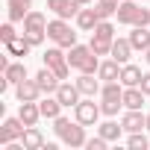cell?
Wrapping results in <instances>:
<instances>
[{
	"label": "cell",
	"instance_id": "obj_1",
	"mask_svg": "<svg viewBox=\"0 0 150 150\" xmlns=\"http://www.w3.org/2000/svg\"><path fill=\"white\" fill-rule=\"evenodd\" d=\"M100 115H103V109L94 103V97H88V100H80L77 106H74V118H77L83 127H94Z\"/></svg>",
	"mask_w": 150,
	"mask_h": 150
},
{
	"label": "cell",
	"instance_id": "obj_2",
	"mask_svg": "<svg viewBox=\"0 0 150 150\" xmlns=\"http://www.w3.org/2000/svg\"><path fill=\"white\" fill-rule=\"evenodd\" d=\"M59 138H62L68 147H86V141H88V138H86V127H83L80 121H77V124H71V121H68L65 129L59 132Z\"/></svg>",
	"mask_w": 150,
	"mask_h": 150
},
{
	"label": "cell",
	"instance_id": "obj_3",
	"mask_svg": "<svg viewBox=\"0 0 150 150\" xmlns=\"http://www.w3.org/2000/svg\"><path fill=\"white\" fill-rule=\"evenodd\" d=\"M27 124L21 118H6L3 121V129H0V144H9V141H21Z\"/></svg>",
	"mask_w": 150,
	"mask_h": 150
},
{
	"label": "cell",
	"instance_id": "obj_4",
	"mask_svg": "<svg viewBox=\"0 0 150 150\" xmlns=\"http://www.w3.org/2000/svg\"><path fill=\"white\" fill-rule=\"evenodd\" d=\"M47 9L53 12V15H59V18H77L80 15V3H77V0H47Z\"/></svg>",
	"mask_w": 150,
	"mask_h": 150
},
{
	"label": "cell",
	"instance_id": "obj_5",
	"mask_svg": "<svg viewBox=\"0 0 150 150\" xmlns=\"http://www.w3.org/2000/svg\"><path fill=\"white\" fill-rule=\"evenodd\" d=\"M121 127H124V132H141V129H147V115H141V109H127L121 118Z\"/></svg>",
	"mask_w": 150,
	"mask_h": 150
},
{
	"label": "cell",
	"instance_id": "obj_6",
	"mask_svg": "<svg viewBox=\"0 0 150 150\" xmlns=\"http://www.w3.org/2000/svg\"><path fill=\"white\" fill-rule=\"evenodd\" d=\"M35 83H38V88H41V94H56V88H59V77H56V71L53 68H41L38 74H35Z\"/></svg>",
	"mask_w": 150,
	"mask_h": 150
},
{
	"label": "cell",
	"instance_id": "obj_7",
	"mask_svg": "<svg viewBox=\"0 0 150 150\" xmlns=\"http://www.w3.org/2000/svg\"><path fill=\"white\" fill-rule=\"evenodd\" d=\"M56 97H59V103L65 106V109H71V106H77L80 103V97H83V91L77 88V83H59V88H56Z\"/></svg>",
	"mask_w": 150,
	"mask_h": 150
},
{
	"label": "cell",
	"instance_id": "obj_8",
	"mask_svg": "<svg viewBox=\"0 0 150 150\" xmlns=\"http://www.w3.org/2000/svg\"><path fill=\"white\" fill-rule=\"evenodd\" d=\"M18 118H21L27 127H35V124L41 121V109H38V100H27V103H21V109H18Z\"/></svg>",
	"mask_w": 150,
	"mask_h": 150
},
{
	"label": "cell",
	"instance_id": "obj_9",
	"mask_svg": "<svg viewBox=\"0 0 150 150\" xmlns=\"http://www.w3.org/2000/svg\"><path fill=\"white\" fill-rule=\"evenodd\" d=\"M77 88L83 91V97H94V94H100V77L94 80V74H80L77 77Z\"/></svg>",
	"mask_w": 150,
	"mask_h": 150
},
{
	"label": "cell",
	"instance_id": "obj_10",
	"mask_svg": "<svg viewBox=\"0 0 150 150\" xmlns=\"http://www.w3.org/2000/svg\"><path fill=\"white\" fill-rule=\"evenodd\" d=\"M115 15H118V24L132 27V24H135V15H138V3H135V0H121Z\"/></svg>",
	"mask_w": 150,
	"mask_h": 150
},
{
	"label": "cell",
	"instance_id": "obj_11",
	"mask_svg": "<svg viewBox=\"0 0 150 150\" xmlns=\"http://www.w3.org/2000/svg\"><path fill=\"white\" fill-rule=\"evenodd\" d=\"M91 53H94V50H91V47H86V44H74V47L68 50V65L80 71V68L88 62V56H91Z\"/></svg>",
	"mask_w": 150,
	"mask_h": 150
},
{
	"label": "cell",
	"instance_id": "obj_12",
	"mask_svg": "<svg viewBox=\"0 0 150 150\" xmlns=\"http://www.w3.org/2000/svg\"><path fill=\"white\" fill-rule=\"evenodd\" d=\"M15 94H18V100H21V103H27V100H38L41 88H38V83H35V80H24V83H18V86H15Z\"/></svg>",
	"mask_w": 150,
	"mask_h": 150
},
{
	"label": "cell",
	"instance_id": "obj_13",
	"mask_svg": "<svg viewBox=\"0 0 150 150\" xmlns=\"http://www.w3.org/2000/svg\"><path fill=\"white\" fill-rule=\"evenodd\" d=\"M38 109H41V118L53 121V118H59V115H62V109H65V106L59 103V97H56V94H53V97L47 94L44 100H38Z\"/></svg>",
	"mask_w": 150,
	"mask_h": 150
},
{
	"label": "cell",
	"instance_id": "obj_14",
	"mask_svg": "<svg viewBox=\"0 0 150 150\" xmlns=\"http://www.w3.org/2000/svg\"><path fill=\"white\" fill-rule=\"evenodd\" d=\"M97 77H100L103 83L121 80V62H118V59H106V62H100V68H97Z\"/></svg>",
	"mask_w": 150,
	"mask_h": 150
},
{
	"label": "cell",
	"instance_id": "obj_15",
	"mask_svg": "<svg viewBox=\"0 0 150 150\" xmlns=\"http://www.w3.org/2000/svg\"><path fill=\"white\" fill-rule=\"evenodd\" d=\"M141 68L138 65H121V83H124V88H132V86H141Z\"/></svg>",
	"mask_w": 150,
	"mask_h": 150
},
{
	"label": "cell",
	"instance_id": "obj_16",
	"mask_svg": "<svg viewBox=\"0 0 150 150\" xmlns=\"http://www.w3.org/2000/svg\"><path fill=\"white\" fill-rule=\"evenodd\" d=\"M129 56H132V44H129V38H115V41H112V59H118L121 65H127Z\"/></svg>",
	"mask_w": 150,
	"mask_h": 150
},
{
	"label": "cell",
	"instance_id": "obj_17",
	"mask_svg": "<svg viewBox=\"0 0 150 150\" xmlns=\"http://www.w3.org/2000/svg\"><path fill=\"white\" fill-rule=\"evenodd\" d=\"M21 141H24L27 150H41V147H44V135H41L38 127H27L24 135H21Z\"/></svg>",
	"mask_w": 150,
	"mask_h": 150
},
{
	"label": "cell",
	"instance_id": "obj_18",
	"mask_svg": "<svg viewBox=\"0 0 150 150\" xmlns=\"http://www.w3.org/2000/svg\"><path fill=\"white\" fill-rule=\"evenodd\" d=\"M129 44H132V50H147L150 47V30L147 27H132V33H129Z\"/></svg>",
	"mask_w": 150,
	"mask_h": 150
},
{
	"label": "cell",
	"instance_id": "obj_19",
	"mask_svg": "<svg viewBox=\"0 0 150 150\" xmlns=\"http://www.w3.org/2000/svg\"><path fill=\"white\" fill-rule=\"evenodd\" d=\"M33 9V0H9V21H24Z\"/></svg>",
	"mask_w": 150,
	"mask_h": 150
},
{
	"label": "cell",
	"instance_id": "obj_20",
	"mask_svg": "<svg viewBox=\"0 0 150 150\" xmlns=\"http://www.w3.org/2000/svg\"><path fill=\"white\" fill-rule=\"evenodd\" d=\"M97 24H100V18H97L94 9H80V15H77V27H80L83 33H94Z\"/></svg>",
	"mask_w": 150,
	"mask_h": 150
},
{
	"label": "cell",
	"instance_id": "obj_21",
	"mask_svg": "<svg viewBox=\"0 0 150 150\" xmlns=\"http://www.w3.org/2000/svg\"><path fill=\"white\" fill-rule=\"evenodd\" d=\"M71 33V27H68V21L65 18H53V21H47V38H53V41H59L62 35H68Z\"/></svg>",
	"mask_w": 150,
	"mask_h": 150
},
{
	"label": "cell",
	"instance_id": "obj_22",
	"mask_svg": "<svg viewBox=\"0 0 150 150\" xmlns=\"http://www.w3.org/2000/svg\"><path fill=\"white\" fill-rule=\"evenodd\" d=\"M144 91L138 88V86H132V88H124V106L127 109H141L144 106Z\"/></svg>",
	"mask_w": 150,
	"mask_h": 150
},
{
	"label": "cell",
	"instance_id": "obj_23",
	"mask_svg": "<svg viewBox=\"0 0 150 150\" xmlns=\"http://www.w3.org/2000/svg\"><path fill=\"white\" fill-rule=\"evenodd\" d=\"M6 50H9V56H27L33 50V44L27 41V35H15L12 41H6Z\"/></svg>",
	"mask_w": 150,
	"mask_h": 150
},
{
	"label": "cell",
	"instance_id": "obj_24",
	"mask_svg": "<svg viewBox=\"0 0 150 150\" xmlns=\"http://www.w3.org/2000/svg\"><path fill=\"white\" fill-rule=\"evenodd\" d=\"M3 74H6V80H9L12 86H18V83H24V80H27V65H24V62H12Z\"/></svg>",
	"mask_w": 150,
	"mask_h": 150
},
{
	"label": "cell",
	"instance_id": "obj_25",
	"mask_svg": "<svg viewBox=\"0 0 150 150\" xmlns=\"http://www.w3.org/2000/svg\"><path fill=\"white\" fill-rule=\"evenodd\" d=\"M24 30H47V18L41 15V12H35V9H30V15L24 18Z\"/></svg>",
	"mask_w": 150,
	"mask_h": 150
},
{
	"label": "cell",
	"instance_id": "obj_26",
	"mask_svg": "<svg viewBox=\"0 0 150 150\" xmlns=\"http://www.w3.org/2000/svg\"><path fill=\"white\" fill-rule=\"evenodd\" d=\"M62 50H65V47H59V44H56V47H50V50H44V56H41V59H44V65H47V68H56V65L68 62V56H65Z\"/></svg>",
	"mask_w": 150,
	"mask_h": 150
},
{
	"label": "cell",
	"instance_id": "obj_27",
	"mask_svg": "<svg viewBox=\"0 0 150 150\" xmlns=\"http://www.w3.org/2000/svg\"><path fill=\"white\" fill-rule=\"evenodd\" d=\"M106 141H118L121 138V132H124V127L121 124H115V121H106V124H100V129H97Z\"/></svg>",
	"mask_w": 150,
	"mask_h": 150
},
{
	"label": "cell",
	"instance_id": "obj_28",
	"mask_svg": "<svg viewBox=\"0 0 150 150\" xmlns=\"http://www.w3.org/2000/svg\"><path fill=\"white\" fill-rule=\"evenodd\" d=\"M97 56H112V38H100V35H91V44H88Z\"/></svg>",
	"mask_w": 150,
	"mask_h": 150
},
{
	"label": "cell",
	"instance_id": "obj_29",
	"mask_svg": "<svg viewBox=\"0 0 150 150\" xmlns=\"http://www.w3.org/2000/svg\"><path fill=\"white\" fill-rule=\"evenodd\" d=\"M127 147H129V150H147V147H150V141H147V135H144V132H129Z\"/></svg>",
	"mask_w": 150,
	"mask_h": 150
},
{
	"label": "cell",
	"instance_id": "obj_30",
	"mask_svg": "<svg viewBox=\"0 0 150 150\" xmlns=\"http://www.w3.org/2000/svg\"><path fill=\"white\" fill-rule=\"evenodd\" d=\"M91 35H100V38H112V41H115V27H112L109 21H100V24L94 27Z\"/></svg>",
	"mask_w": 150,
	"mask_h": 150
},
{
	"label": "cell",
	"instance_id": "obj_31",
	"mask_svg": "<svg viewBox=\"0 0 150 150\" xmlns=\"http://www.w3.org/2000/svg\"><path fill=\"white\" fill-rule=\"evenodd\" d=\"M94 12H97V18H100V21H109V18H112V15L118 12V6H109V3H100V0H97Z\"/></svg>",
	"mask_w": 150,
	"mask_h": 150
},
{
	"label": "cell",
	"instance_id": "obj_32",
	"mask_svg": "<svg viewBox=\"0 0 150 150\" xmlns=\"http://www.w3.org/2000/svg\"><path fill=\"white\" fill-rule=\"evenodd\" d=\"M121 106H124V100H103V103H100L103 115H109V118H115V115L121 112Z\"/></svg>",
	"mask_w": 150,
	"mask_h": 150
},
{
	"label": "cell",
	"instance_id": "obj_33",
	"mask_svg": "<svg viewBox=\"0 0 150 150\" xmlns=\"http://www.w3.org/2000/svg\"><path fill=\"white\" fill-rule=\"evenodd\" d=\"M24 35H27V41H30L33 47H38V44L44 41V35H47V30H33V33H30V30H24Z\"/></svg>",
	"mask_w": 150,
	"mask_h": 150
},
{
	"label": "cell",
	"instance_id": "obj_34",
	"mask_svg": "<svg viewBox=\"0 0 150 150\" xmlns=\"http://www.w3.org/2000/svg\"><path fill=\"white\" fill-rule=\"evenodd\" d=\"M97 68H100V59H97V53H91V56H88V62L80 68V74H97Z\"/></svg>",
	"mask_w": 150,
	"mask_h": 150
},
{
	"label": "cell",
	"instance_id": "obj_35",
	"mask_svg": "<svg viewBox=\"0 0 150 150\" xmlns=\"http://www.w3.org/2000/svg\"><path fill=\"white\" fill-rule=\"evenodd\" d=\"M106 144H109V141H106L103 135H97V138H88V141H86V147H88V150H106Z\"/></svg>",
	"mask_w": 150,
	"mask_h": 150
},
{
	"label": "cell",
	"instance_id": "obj_36",
	"mask_svg": "<svg viewBox=\"0 0 150 150\" xmlns=\"http://www.w3.org/2000/svg\"><path fill=\"white\" fill-rule=\"evenodd\" d=\"M150 24V9H138V15H135V24L132 27H147Z\"/></svg>",
	"mask_w": 150,
	"mask_h": 150
},
{
	"label": "cell",
	"instance_id": "obj_37",
	"mask_svg": "<svg viewBox=\"0 0 150 150\" xmlns=\"http://www.w3.org/2000/svg\"><path fill=\"white\" fill-rule=\"evenodd\" d=\"M0 38H3V41H12V38H15V27H12V21L0 27Z\"/></svg>",
	"mask_w": 150,
	"mask_h": 150
},
{
	"label": "cell",
	"instance_id": "obj_38",
	"mask_svg": "<svg viewBox=\"0 0 150 150\" xmlns=\"http://www.w3.org/2000/svg\"><path fill=\"white\" fill-rule=\"evenodd\" d=\"M53 71H56V77H59V80H68V74H71V65H68V62H62V65H56Z\"/></svg>",
	"mask_w": 150,
	"mask_h": 150
},
{
	"label": "cell",
	"instance_id": "obj_39",
	"mask_svg": "<svg viewBox=\"0 0 150 150\" xmlns=\"http://www.w3.org/2000/svg\"><path fill=\"white\" fill-rule=\"evenodd\" d=\"M138 88H141L144 94H150V71H147L144 77H141V86H138Z\"/></svg>",
	"mask_w": 150,
	"mask_h": 150
},
{
	"label": "cell",
	"instance_id": "obj_40",
	"mask_svg": "<svg viewBox=\"0 0 150 150\" xmlns=\"http://www.w3.org/2000/svg\"><path fill=\"white\" fill-rule=\"evenodd\" d=\"M100 3H109V6H118V3H121V0H100Z\"/></svg>",
	"mask_w": 150,
	"mask_h": 150
},
{
	"label": "cell",
	"instance_id": "obj_41",
	"mask_svg": "<svg viewBox=\"0 0 150 150\" xmlns=\"http://www.w3.org/2000/svg\"><path fill=\"white\" fill-rule=\"evenodd\" d=\"M144 59H147V65H150V47H147V50H144Z\"/></svg>",
	"mask_w": 150,
	"mask_h": 150
},
{
	"label": "cell",
	"instance_id": "obj_42",
	"mask_svg": "<svg viewBox=\"0 0 150 150\" xmlns=\"http://www.w3.org/2000/svg\"><path fill=\"white\" fill-rule=\"evenodd\" d=\"M77 3H80V6H88V3H91V0H77Z\"/></svg>",
	"mask_w": 150,
	"mask_h": 150
},
{
	"label": "cell",
	"instance_id": "obj_43",
	"mask_svg": "<svg viewBox=\"0 0 150 150\" xmlns=\"http://www.w3.org/2000/svg\"><path fill=\"white\" fill-rule=\"evenodd\" d=\"M147 132H150V112H147Z\"/></svg>",
	"mask_w": 150,
	"mask_h": 150
}]
</instances>
